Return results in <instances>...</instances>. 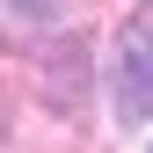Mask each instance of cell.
<instances>
[{
  "instance_id": "cell-1",
  "label": "cell",
  "mask_w": 153,
  "mask_h": 153,
  "mask_svg": "<svg viewBox=\"0 0 153 153\" xmlns=\"http://www.w3.org/2000/svg\"><path fill=\"white\" fill-rule=\"evenodd\" d=\"M109 95H117V124L139 131L153 117V0L117 29V73H109Z\"/></svg>"
},
{
  "instance_id": "cell-2",
  "label": "cell",
  "mask_w": 153,
  "mask_h": 153,
  "mask_svg": "<svg viewBox=\"0 0 153 153\" xmlns=\"http://www.w3.org/2000/svg\"><path fill=\"white\" fill-rule=\"evenodd\" d=\"M44 102L66 109V117L88 102V44L80 36H59L51 44V59H44Z\"/></svg>"
},
{
  "instance_id": "cell-3",
  "label": "cell",
  "mask_w": 153,
  "mask_h": 153,
  "mask_svg": "<svg viewBox=\"0 0 153 153\" xmlns=\"http://www.w3.org/2000/svg\"><path fill=\"white\" fill-rule=\"evenodd\" d=\"M59 15H66V0H0V44H22Z\"/></svg>"
},
{
  "instance_id": "cell-4",
  "label": "cell",
  "mask_w": 153,
  "mask_h": 153,
  "mask_svg": "<svg viewBox=\"0 0 153 153\" xmlns=\"http://www.w3.org/2000/svg\"><path fill=\"white\" fill-rule=\"evenodd\" d=\"M0 139H7V117H0Z\"/></svg>"
}]
</instances>
